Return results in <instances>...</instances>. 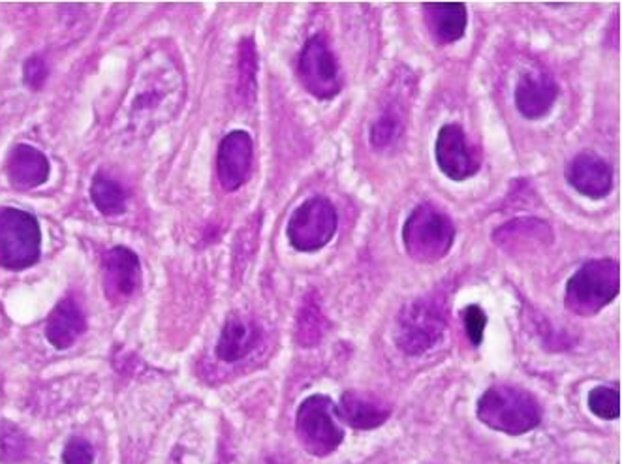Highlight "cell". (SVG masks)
Returning a JSON list of instances; mask_svg holds the SVG:
<instances>
[{
	"mask_svg": "<svg viewBox=\"0 0 622 464\" xmlns=\"http://www.w3.org/2000/svg\"><path fill=\"white\" fill-rule=\"evenodd\" d=\"M85 314L72 298L57 303L46 324V338L57 350H67L85 333Z\"/></svg>",
	"mask_w": 622,
	"mask_h": 464,
	"instance_id": "cell-20",
	"label": "cell"
},
{
	"mask_svg": "<svg viewBox=\"0 0 622 464\" xmlns=\"http://www.w3.org/2000/svg\"><path fill=\"white\" fill-rule=\"evenodd\" d=\"M27 453V445H25V438L21 437L20 432H10L2 437L0 442V459L4 463H18Z\"/></svg>",
	"mask_w": 622,
	"mask_h": 464,
	"instance_id": "cell-28",
	"label": "cell"
},
{
	"mask_svg": "<svg viewBox=\"0 0 622 464\" xmlns=\"http://www.w3.org/2000/svg\"><path fill=\"white\" fill-rule=\"evenodd\" d=\"M338 418L354 429L369 431L384 425L391 416V408L382 398L371 393L346 392L337 406Z\"/></svg>",
	"mask_w": 622,
	"mask_h": 464,
	"instance_id": "cell-15",
	"label": "cell"
},
{
	"mask_svg": "<svg viewBox=\"0 0 622 464\" xmlns=\"http://www.w3.org/2000/svg\"><path fill=\"white\" fill-rule=\"evenodd\" d=\"M23 80H25V85L33 91H38L42 85L46 83L47 80V65L46 60L34 55V57H28L25 67H23Z\"/></svg>",
	"mask_w": 622,
	"mask_h": 464,
	"instance_id": "cell-29",
	"label": "cell"
},
{
	"mask_svg": "<svg viewBox=\"0 0 622 464\" xmlns=\"http://www.w3.org/2000/svg\"><path fill=\"white\" fill-rule=\"evenodd\" d=\"M141 282L138 254L126 246H113L104 256V292L112 301L130 298Z\"/></svg>",
	"mask_w": 622,
	"mask_h": 464,
	"instance_id": "cell-14",
	"label": "cell"
},
{
	"mask_svg": "<svg viewBox=\"0 0 622 464\" xmlns=\"http://www.w3.org/2000/svg\"><path fill=\"white\" fill-rule=\"evenodd\" d=\"M493 240L508 253L527 251L532 246H548L553 243V230L545 220L516 219L500 225L493 233Z\"/></svg>",
	"mask_w": 622,
	"mask_h": 464,
	"instance_id": "cell-16",
	"label": "cell"
},
{
	"mask_svg": "<svg viewBox=\"0 0 622 464\" xmlns=\"http://www.w3.org/2000/svg\"><path fill=\"white\" fill-rule=\"evenodd\" d=\"M425 23L438 44H453L466 33L469 12L463 2H425Z\"/></svg>",
	"mask_w": 622,
	"mask_h": 464,
	"instance_id": "cell-17",
	"label": "cell"
},
{
	"mask_svg": "<svg viewBox=\"0 0 622 464\" xmlns=\"http://www.w3.org/2000/svg\"><path fill=\"white\" fill-rule=\"evenodd\" d=\"M299 81L314 98L332 100L343 91L337 59L322 36H312L299 55Z\"/></svg>",
	"mask_w": 622,
	"mask_h": 464,
	"instance_id": "cell-9",
	"label": "cell"
},
{
	"mask_svg": "<svg viewBox=\"0 0 622 464\" xmlns=\"http://www.w3.org/2000/svg\"><path fill=\"white\" fill-rule=\"evenodd\" d=\"M477 419L495 431L517 437L537 429L542 410L530 393L510 385H495L477 401Z\"/></svg>",
	"mask_w": 622,
	"mask_h": 464,
	"instance_id": "cell-3",
	"label": "cell"
},
{
	"mask_svg": "<svg viewBox=\"0 0 622 464\" xmlns=\"http://www.w3.org/2000/svg\"><path fill=\"white\" fill-rule=\"evenodd\" d=\"M93 445L85 438H72L62 451V464H93Z\"/></svg>",
	"mask_w": 622,
	"mask_h": 464,
	"instance_id": "cell-27",
	"label": "cell"
},
{
	"mask_svg": "<svg viewBox=\"0 0 622 464\" xmlns=\"http://www.w3.org/2000/svg\"><path fill=\"white\" fill-rule=\"evenodd\" d=\"M566 179L577 193L590 199H602L613 190V167L602 156L579 153L566 167Z\"/></svg>",
	"mask_w": 622,
	"mask_h": 464,
	"instance_id": "cell-12",
	"label": "cell"
},
{
	"mask_svg": "<svg viewBox=\"0 0 622 464\" xmlns=\"http://www.w3.org/2000/svg\"><path fill=\"white\" fill-rule=\"evenodd\" d=\"M91 199L102 214L115 217L126 211L125 188L117 181L110 179L104 173L94 175L91 185Z\"/></svg>",
	"mask_w": 622,
	"mask_h": 464,
	"instance_id": "cell-22",
	"label": "cell"
},
{
	"mask_svg": "<svg viewBox=\"0 0 622 464\" xmlns=\"http://www.w3.org/2000/svg\"><path fill=\"white\" fill-rule=\"evenodd\" d=\"M587 405L589 410L595 414L596 418L600 419H619L621 416V393L615 387H595L590 390L589 397H587Z\"/></svg>",
	"mask_w": 622,
	"mask_h": 464,
	"instance_id": "cell-25",
	"label": "cell"
},
{
	"mask_svg": "<svg viewBox=\"0 0 622 464\" xmlns=\"http://www.w3.org/2000/svg\"><path fill=\"white\" fill-rule=\"evenodd\" d=\"M325 332V318L320 309V303L314 298H307L298 316V329L296 337L304 348H311L320 343Z\"/></svg>",
	"mask_w": 622,
	"mask_h": 464,
	"instance_id": "cell-24",
	"label": "cell"
},
{
	"mask_svg": "<svg viewBox=\"0 0 622 464\" xmlns=\"http://www.w3.org/2000/svg\"><path fill=\"white\" fill-rule=\"evenodd\" d=\"M264 464H285V463H280V461H278V459L272 457V459H267V461H265Z\"/></svg>",
	"mask_w": 622,
	"mask_h": 464,
	"instance_id": "cell-30",
	"label": "cell"
},
{
	"mask_svg": "<svg viewBox=\"0 0 622 464\" xmlns=\"http://www.w3.org/2000/svg\"><path fill=\"white\" fill-rule=\"evenodd\" d=\"M456 241L453 220L430 204L411 212L403 228L404 251L419 264H435L446 258Z\"/></svg>",
	"mask_w": 622,
	"mask_h": 464,
	"instance_id": "cell-5",
	"label": "cell"
},
{
	"mask_svg": "<svg viewBox=\"0 0 622 464\" xmlns=\"http://www.w3.org/2000/svg\"><path fill=\"white\" fill-rule=\"evenodd\" d=\"M42 230L34 214L14 207L0 209V267L23 271L41 259Z\"/></svg>",
	"mask_w": 622,
	"mask_h": 464,
	"instance_id": "cell-6",
	"label": "cell"
},
{
	"mask_svg": "<svg viewBox=\"0 0 622 464\" xmlns=\"http://www.w3.org/2000/svg\"><path fill=\"white\" fill-rule=\"evenodd\" d=\"M252 156H254V143L251 134L245 130L226 134L217 154V173L226 193H235L245 185L251 175Z\"/></svg>",
	"mask_w": 622,
	"mask_h": 464,
	"instance_id": "cell-11",
	"label": "cell"
},
{
	"mask_svg": "<svg viewBox=\"0 0 622 464\" xmlns=\"http://www.w3.org/2000/svg\"><path fill=\"white\" fill-rule=\"evenodd\" d=\"M258 343V325L241 314H230L217 343V356L226 363H235L245 359Z\"/></svg>",
	"mask_w": 622,
	"mask_h": 464,
	"instance_id": "cell-18",
	"label": "cell"
},
{
	"mask_svg": "<svg viewBox=\"0 0 622 464\" xmlns=\"http://www.w3.org/2000/svg\"><path fill=\"white\" fill-rule=\"evenodd\" d=\"M404 132V113L398 104H390L371 127V146L375 149H390Z\"/></svg>",
	"mask_w": 622,
	"mask_h": 464,
	"instance_id": "cell-23",
	"label": "cell"
},
{
	"mask_svg": "<svg viewBox=\"0 0 622 464\" xmlns=\"http://www.w3.org/2000/svg\"><path fill=\"white\" fill-rule=\"evenodd\" d=\"M446 324L448 314L442 299L417 298L399 312L393 340L406 356H422L440 343Z\"/></svg>",
	"mask_w": 622,
	"mask_h": 464,
	"instance_id": "cell-4",
	"label": "cell"
},
{
	"mask_svg": "<svg viewBox=\"0 0 622 464\" xmlns=\"http://www.w3.org/2000/svg\"><path fill=\"white\" fill-rule=\"evenodd\" d=\"M296 432L304 450L316 457H325L345 440V431L338 425L337 405L325 395L304 398L296 416Z\"/></svg>",
	"mask_w": 622,
	"mask_h": 464,
	"instance_id": "cell-7",
	"label": "cell"
},
{
	"mask_svg": "<svg viewBox=\"0 0 622 464\" xmlns=\"http://www.w3.org/2000/svg\"><path fill=\"white\" fill-rule=\"evenodd\" d=\"M621 292V266L615 259H590L569 277L564 305L577 316H595Z\"/></svg>",
	"mask_w": 622,
	"mask_h": 464,
	"instance_id": "cell-2",
	"label": "cell"
},
{
	"mask_svg": "<svg viewBox=\"0 0 622 464\" xmlns=\"http://www.w3.org/2000/svg\"><path fill=\"white\" fill-rule=\"evenodd\" d=\"M185 93L180 65L162 49L152 51L136 68L117 119L120 130L134 138L151 136L180 113Z\"/></svg>",
	"mask_w": 622,
	"mask_h": 464,
	"instance_id": "cell-1",
	"label": "cell"
},
{
	"mask_svg": "<svg viewBox=\"0 0 622 464\" xmlns=\"http://www.w3.org/2000/svg\"><path fill=\"white\" fill-rule=\"evenodd\" d=\"M558 96V85L551 78V73L542 70H529L525 72L516 85V107L517 112L523 115L525 119L537 120L545 117L555 106Z\"/></svg>",
	"mask_w": 622,
	"mask_h": 464,
	"instance_id": "cell-13",
	"label": "cell"
},
{
	"mask_svg": "<svg viewBox=\"0 0 622 464\" xmlns=\"http://www.w3.org/2000/svg\"><path fill=\"white\" fill-rule=\"evenodd\" d=\"M435 159L440 172L457 183L471 179L482 167V154L459 125H446L438 130Z\"/></svg>",
	"mask_w": 622,
	"mask_h": 464,
	"instance_id": "cell-10",
	"label": "cell"
},
{
	"mask_svg": "<svg viewBox=\"0 0 622 464\" xmlns=\"http://www.w3.org/2000/svg\"><path fill=\"white\" fill-rule=\"evenodd\" d=\"M464 332L471 340L472 346H480L484 343L485 325H487V314L484 309L477 305H469L463 311Z\"/></svg>",
	"mask_w": 622,
	"mask_h": 464,
	"instance_id": "cell-26",
	"label": "cell"
},
{
	"mask_svg": "<svg viewBox=\"0 0 622 464\" xmlns=\"http://www.w3.org/2000/svg\"><path fill=\"white\" fill-rule=\"evenodd\" d=\"M337 225V209L332 201L324 196H314L291 212L286 235L299 253H316L335 237Z\"/></svg>",
	"mask_w": 622,
	"mask_h": 464,
	"instance_id": "cell-8",
	"label": "cell"
},
{
	"mask_svg": "<svg viewBox=\"0 0 622 464\" xmlns=\"http://www.w3.org/2000/svg\"><path fill=\"white\" fill-rule=\"evenodd\" d=\"M258 51L252 38L239 42L238 57V100L245 106H252L258 93Z\"/></svg>",
	"mask_w": 622,
	"mask_h": 464,
	"instance_id": "cell-21",
	"label": "cell"
},
{
	"mask_svg": "<svg viewBox=\"0 0 622 464\" xmlns=\"http://www.w3.org/2000/svg\"><path fill=\"white\" fill-rule=\"evenodd\" d=\"M51 166L46 154L33 146H15L8 156V177L12 185L23 190L44 185L49 177Z\"/></svg>",
	"mask_w": 622,
	"mask_h": 464,
	"instance_id": "cell-19",
	"label": "cell"
}]
</instances>
